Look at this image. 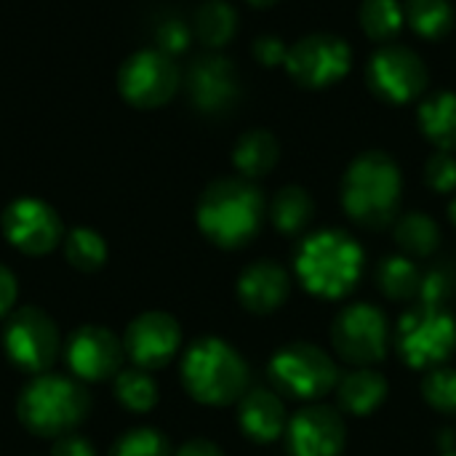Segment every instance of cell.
I'll return each mask as SVG.
<instances>
[{
	"label": "cell",
	"instance_id": "5",
	"mask_svg": "<svg viewBox=\"0 0 456 456\" xmlns=\"http://www.w3.org/2000/svg\"><path fill=\"white\" fill-rule=\"evenodd\" d=\"M91 409L88 393L69 377L37 374L19 395L16 414L21 425L43 438H61L72 433Z\"/></svg>",
	"mask_w": 456,
	"mask_h": 456
},
{
	"label": "cell",
	"instance_id": "10",
	"mask_svg": "<svg viewBox=\"0 0 456 456\" xmlns=\"http://www.w3.org/2000/svg\"><path fill=\"white\" fill-rule=\"evenodd\" d=\"M118 88L120 96L142 110H152L166 104L176 88H179V69L171 61L168 53L150 48L139 51L126 59V64L118 72Z\"/></svg>",
	"mask_w": 456,
	"mask_h": 456
},
{
	"label": "cell",
	"instance_id": "26",
	"mask_svg": "<svg viewBox=\"0 0 456 456\" xmlns=\"http://www.w3.org/2000/svg\"><path fill=\"white\" fill-rule=\"evenodd\" d=\"M235 27H238L235 11L224 0H206L195 13V35L208 48H219L230 43L235 35Z\"/></svg>",
	"mask_w": 456,
	"mask_h": 456
},
{
	"label": "cell",
	"instance_id": "6",
	"mask_svg": "<svg viewBox=\"0 0 456 456\" xmlns=\"http://www.w3.org/2000/svg\"><path fill=\"white\" fill-rule=\"evenodd\" d=\"M456 345V321L436 302H422L409 310L395 329L398 355L409 369L430 371L441 366Z\"/></svg>",
	"mask_w": 456,
	"mask_h": 456
},
{
	"label": "cell",
	"instance_id": "23",
	"mask_svg": "<svg viewBox=\"0 0 456 456\" xmlns=\"http://www.w3.org/2000/svg\"><path fill=\"white\" fill-rule=\"evenodd\" d=\"M313 214H315V203H313L310 192L302 187H294V184L278 190V195L273 198V206H270V219H273L275 230L283 235L302 232L313 222Z\"/></svg>",
	"mask_w": 456,
	"mask_h": 456
},
{
	"label": "cell",
	"instance_id": "21",
	"mask_svg": "<svg viewBox=\"0 0 456 456\" xmlns=\"http://www.w3.org/2000/svg\"><path fill=\"white\" fill-rule=\"evenodd\" d=\"M278 155H281L278 139L265 128H254L238 139L232 150V163L246 179H259L275 168Z\"/></svg>",
	"mask_w": 456,
	"mask_h": 456
},
{
	"label": "cell",
	"instance_id": "28",
	"mask_svg": "<svg viewBox=\"0 0 456 456\" xmlns=\"http://www.w3.org/2000/svg\"><path fill=\"white\" fill-rule=\"evenodd\" d=\"M377 283L382 294L395 302H406L422 289V278L409 256H387L377 267Z\"/></svg>",
	"mask_w": 456,
	"mask_h": 456
},
{
	"label": "cell",
	"instance_id": "18",
	"mask_svg": "<svg viewBox=\"0 0 456 456\" xmlns=\"http://www.w3.org/2000/svg\"><path fill=\"white\" fill-rule=\"evenodd\" d=\"M289 273L278 262H254L238 278V299L254 315H270L289 299Z\"/></svg>",
	"mask_w": 456,
	"mask_h": 456
},
{
	"label": "cell",
	"instance_id": "34",
	"mask_svg": "<svg viewBox=\"0 0 456 456\" xmlns=\"http://www.w3.org/2000/svg\"><path fill=\"white\" fill-rule=\"evenodd\" d=\"M158 51L163 53H182L190 43V27L179 19H166L160 27H158Z\"/></svg>",
	"mask_w": 456,
	"mask_h": 456
},
{
	"label": "cell",
	"instance_id": "29",
	"mask_svg": "<svg viewBox=\"0 0 456 456\" xmlns=\"http://www.w3.org/2000/svg\"><path fill=\"white\" fill-rule=\"evenodd\" d=\"M64 259L80 273H96L107 262V243L96 230L75 227L64 238Z\"/></svg>",
	"mask_w": 456,
	"mask_h": 456
},
{
	"label": "cell",
	"instance_id": "24",
	"mask_svg": "<svg viewBox=\"0 0 456 456\" xmlns=\"http://www.w3.org/2000/svg\"><path fill=\"white\" fill-rule=\"evenodd\" d=\"M395 243L406 256H430L438 248L441 232L438 224L428 214H406L395 224Z\"/></svg>",
	"mask_w": 456,
	"mask_h": 456
},
{
	"label": "cell",
	"instance_id": "25",
	"mask_svg": "<svg viewBox=\"0 0 456 456\" xmlns=\"http://www.w3.org/2000/svg\"><path fill=\"white\" fill-rule=\"evenodd\" d=\"M115 398L134 414H147L158 403V385L144 369H120L115 374Z\"/></svg>",
	"mask_w": 456,
	"mask_h": 456
},
{
	"label": "cell",
	"instance_id": "27",
	"mask_svg": "<svg viewBox=\"0 0 456 456\" xmlns=\"http://www.w3.org/2000/svg\"><path fill=\"white\" fill-rule=\"evenodd\" d=\"M403 16L422 37H430V40L444 37L454 24L452 0H406Z\"/></svg>",
	"mask_w": 456,
	"mask_h": 456
},
{
	"label": "cell",
	"instance_id": "40",
	"mask_svg": "<svg viewBox=\"0 0 456 456\" xmlns=\"http://www.w3.org/2000/svg\"><path fill=\"white\" fill-rule=\"evenodd\" d=\"M449 219H452V222L456 224V198L452 200V203H449Z\"/></svg>",
	"mask_w": 456,
	"mask_h": 456
},
{
	"label": "cell",
	"instance_id": "30",
	"mask_svg": "<svg viewBox=\"0 0 456 456\" xmlns=\"http://www.w3.org/2000/svg\"><path fill=\"white\" fill-rule=\"evenodd\" d=\"M403 19V5L398 0H363L361 5V27L377 43L393 40L401 32Z\"/></svg>",
	"mask_w": 456,
	"mask_h": 456
},
{
	"label": "cell",
	"instance_id": "31",
	"mask_svg": "<svg viewBox=\"0 0 456 456\" xmlns=\"http://www.w3.org/2000/svg\"><path fill=\"white\" fill-rule=\"evenodd\" d=\"M422 395L430 409L441 414H456V371L436 366L422 379Z\"/></svg>",
	"mask_w": 456,
	"mask_h": 456
},
{
	"label": "cell",
	"instance_id": "3",
	"mask_svg": "<svg viewBox=\"0 0 456 456\" xmlns=\"http://www.w3.org/2000/svg\"><path fill=\"white\" fill-rule=\"evenodd\" d=\"M398 163L379 150L358 155L342 179V206L350 219L363 227H385L393 222L401 203Z\"/></svg>",
	"mask_w": 456,
	"mask_h": 456
},
{
	"label": "cell",
	"instance_id": "1",
	"mask_svg": "<svg viewBox=\"0 0 456 456\" xmlns=\"http://www.w3.org/2000/svg\"><path fill=\"white\" fill-rule=\"evenodd\" d=\"M265 198L248 179H216L198 200V227L219 248H240L256 238Z\"/></svg>",
	"mask_w": 456,
	"mask_h": 456
},
{
	"label": "cell",
	"instance_id": "39",
	"mask_svg": "<svg viewBox=\"0 0 456 456\" xmlns=\"http://www.w3.org/2000/svg\"><path fill=\"white\" fill-rule=\"evenodd\" d=\"M251 5H256V8H267V5H273V3H278V0H248Z\"/></svg>",
	"mask_w": 456,
	"mask_h": 456
},
{
	"label": "cell",
	"instance_id": "37",
	"mask_svg": "<svg viewBox=\"0 0 456 456\" xmlns=\"http://www.w3.org/2000/svg\"><path fill=\"white\" fill-rule=\"evenodd\" d=\"M13 302H16V278L8 267L0 265V318L11 313Z\"/></svg>",
	"mask_w": 456,
	"mask_h": 456
},
{
	"label": "cell",
	"instance_id": "20",
	"mask_svg": "<svg viewBox=\"0 0 456 456\" xmlns=\"http://www.w3.org/2000/svg\"><path fill=\"white\" fill-rule=\"evenodd\" d=\"M337 398L345 414L369 417L387 398V379L379 371H371L369 366L355 369L337 382Z\"/></svg>",
	"mask_w": 456,
	"mask_h": 456
},
{
	"label": "cell",
	"instance_id": "35",
	"mask_svg": "<svg viewBox=\"0 0 456 456\" xmlns=\"http://www.w3.org/2000/svg\"><path fill=\"white\" fill-rule=\"evenodd\" d=\"M254 56L265 64V67H275V64H286V56H289V48L281 37L275 35H262L256 43H254Z\"/></svg>",
	"mask_w": 456,
	"mask_h": 456
},
{
	"label": "cell",
	"instance_id": "12",
	"mask_svg": "<svg viewBox=\"0 0 456 456\" xmlns=\"http://www.w3.org/2000/svg\"><path fill=\"white\" fill-rule=\"evenodd\" d=\"M350 45L337 35H310L289 48L286 69L299 86L323 88L345 77L350 69Z\"/></svg>",
	"mask_w": 456,
	"mask_h": 456
},
{
	"label": "cell",
	"instance_id": "38",
	"mask_svg": "<svg viewBox=\"0 0 456 456\" xmlns=\"http://www.w3.org/2000/svg\"><path fill=\"white\" fill-rule=\"evenodd\" d=\"M174 456H224V452L216 444L206 441V438H192V441L182 444Z\"/></svg>",
	"mask_w": 456,
	"mask_h": 456
},
{
	"label": "cell",
	"instance_id": "14",
	"mask_svg": "<svg viewBox=\"0 0 456 456\" xmlns=\"http://www.w3.org/2000/svg\"><path fill=\"white\" fill-rule=\"evenodd\" d=\"M179 345H182L179 323L168 313H158V310L136 315L128 323L123 339V350L136 363V369L144 371L163 369L176 355Z\"/></svg>",
	"mask_w": 456,
	"mask_h": 456
},
{
	"label": "cell",
	"instance_id": "17",
	"mask_svg": "<svg viewBox=\"0 0 456 456\" xmlns=\"http://www.w3.org/2000/svg\"><path fill=\"white\" fill-rule=\"evenodd\" d=\"M187 91L200 112H222L238 99V75L224 56H200L187 72Z\"/></svg>",
	"mask_w": 456,
	"mask_h": 456
},
{
	"label": "cell",
	"instance_id": "11",
	"mask_svg": "<svg viewBox=\"0 0 456 456\" xmlns=\"http://www.w3.org/2000/svg\"><path fill=\"white\" fill-rule=\"evenodd\" d=\"M5 240L21 254L40 256L61 243V219L40 198H16L0 216Z\"/></svg>",
	"mask_w": 456,
	"mask_h": 456
},
{
	"label": "cell",
	"instance_id": "41",
	"mask_svg": "<svg viewBox=\"0 0 456 456\" xmlns=\"http://www.w3.org/2000/svg\"><path fill=\"white\" fill-rule=\"evenodd\" d=\"M444 456H456V452H446V454Z\"/></svg>",
	"mask_w": 456,
	"mask_h": 456
},
{
	"label": "cell",
	"instance_id": "13",
	"mask_svg": "<svg viewBox=\"0 0 456 456\" xmlns=\"http://www.w3.org/2000/svg\"><path fill=\"white\" fill-rule=\"evenodd\" d=\"M369 86L379 99L406 104L425 91L428 67L411 48L385 45L369 61Z\"/></svg>",
	"mask_w": 456,
	"mask_h": 456
},
{
	"label": "cell",
	"instance_id": "4",
	"mask_svg": "<svg viewBox=\"0 0 456 456\" xmlns=\"http://www.w3.org/2000/svg\"><path fill=\"white\" fill-rule=\"evenodd\" d=\"M182 385L203 406H230L246 393L248 366L224 339L203 337L182 358Z\"/></svg>",
	"mask_w": 456,
	"mask_h": 456
},
{
	"label": "cell",
	"instance_id": "19",
	"mask_svg": "<svg viewBox=\"0 0 456 456\" xmlns=\"http://www.w3.org/2000/svg\"><path fill=\"white\" fill-rule=\"evenodd\" d=\"M238 425L251 441L273 444L289 428L286 406L273 390H262V387L248 390L238 406Z\"/></svg>",
	"mask_w": 456,
	"mask_h": 456
},
{
	"label": "cell",
	"instance_id": "36",
	"mask_svg": "<svg viewBox=\"0 0 456 456\" xmlns=\"http://www.w3.org/2000/svg\"><path fill=\"white\" fill-rule=\"evenodd\" d=\"M51 456H96V452H94V446L83 436L67 433V436L53 441Z\"/></svg>",
	"mask_w": 456,
	"mask_h": 456
},
{
	"label": "cell",
	"instance_id": "33",
	"mask_svg": "<svg viewBox=\"0 0 456 456\" xmlns=\"http://www.w3.org/2000/svg\"><path fill=\"white\" fill-rule=\"evenodd\" d=\"M425 179L436 192H454L456 190V158L452 152H436L425 166Z\"/></svg>",
	"mask_w": 456,
	"mask_h": 456
},
{
	"label": "cell",
	"instance_id": "2",
	"mask_svg": "<svg viewBox=\"0 0 456 456\" xmlns=\"http://www.w3.org/2000/svg\"><path fill=\"white\" fill-rule=\"evenodd\" d=\"M299 283L321 299L347 297L363 273V248L342 230L313 232L297 251Z\"/></svg>",
	"mask_w": 456,
	"mask_h": 456
},
{
	"label": "cell",
	"instance_id": "16",
	"mask_svg": "<svg viewBox=\"0 0 456 456\" xmlns=\"http://www.w3.org/2000/svg\"><path fill=\"white\" fill-rule=\"evenodd\" d=\"M345 419L331 406H307L289 419L286 446L291 456H342Z\"/></svg>",
	"mask_w": 456,
	"mask_h": 456
},
{
	"label": "cell",
	"instance_id": "9",
	"mask_svg": "<svg viewBox=\"0 0 456 456\" xmlns=\"http://www.w3.org/2000/svg\"><path fill=\"white\" fill-rule=\"evenodd\" d=\"M3 350L19 371L37 377L59 355L56 323L37 307H19L3 329Z\"/></svg>",
	"mask_w": 456,
	"mask_h": 456
},
{
	"label": "cell",
	"instance_id": "32",
	"mask_svg": "<svg viewBox=\"0 0 456 456\" xmlns=\"http://www.w3.org/2000/svg\"><path fill=\"white\" fill-rule=\"evenodd\" d=\"M110 456H171V446L163 433L152 428H136L115 441Z\"/></svg>",
	"mask_w": 456,
	"mask_h": 456
},
{
	"label": "cell",
	"instance_id": "22",
	"mask_svg": "<svg viewBox=\"0 0 456 456\" xmlns=\"http://www.w3.org/2000/svg\"><path fill=\"white\" fill-rule=\"evenodd\" d=\"M419 126L425 136L444 152L456 150V94L441 91L419 107Z\"/></svg>",
	"mask_w": 456,
	"mask_h": 456
},
{
	"label": "cell",
	"instance_id": "15",
	"mask_svg": "<svg viewBox=\"0 0 456 456\" xmlns=\"http://www.w3.org/2000/svg\"><path fill=\"white\" fill-rule=\"evenodd\" d=\"M123 342L104 326H80L67 339V366L77 379L102 382L120 371Z\"/></svg>",
	"mask_w": 456,
	"mask_h": 456
},
{
	"label": "cell",
	"instance_id": "8",
	"mask_svg": "<svg viewBox=\"0 0 456 456\" xmlns=\"http://www.w3.org/2000/svg\"><path fill=\"white\" fill-rule=\"evenodd\" d=\"M387 318L379 307L358 302L345 307L331 326L334 353L358 369L379 363L387 355Z\"/></svg>",
	"mask_w": 456,
	"mask_h": 456
},
{
	"label": "cell",
	"instance_id": "7",
	"mask_svg": "<svg viewBox=\"0 0 456 456\" xmlns=\"http://www.w3.org/2000/svg\"><path fill=\"white\" fill-rule=\"evenodd\" d=\"M267 371L275 390L299 401H318L329 395V390H334L339 382V369L331 355L310 342L281 347L270 358Z\"/></svg>",
	"mask_w": 456,
	"mask_h": 456
}]
</instances>
